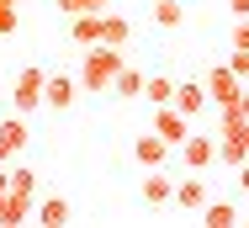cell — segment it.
I'll return each instance as SVG.
<instances>
[{
    "label": "cell",
    "instance_id": "20",
    "mask_svg": "<svg viewBox=\"0 0 249 228\" xmlns=\"http://www.w3.org/2000/svg\"><path fill=\"white\" fill-rule=\"evenodd\" d=\"M180 21H186L180 0H154V27H164V32H170V27H180Z\"/></svg>",
    "mask_w": 249,
    "mask_h": 228
},
{
    "label": "cell",
    "instance_id": "27",
    "mask_svg": "<svg viewBox=\"0 0 249 228\" xmlns=\"http://www.w3.org/2000/svg\"><path fill=\"white\" fill-rule=\"evenodd\" d=\"M228 11H233V21H239V16H249V0H228Z\"/></svg>",
    "mask_w": 249,
    "mask_h": 228
},
{
    "label": "cell",
    "instance_id": "25",
    "mask_svg": "<svg viewBox=\"0 0 249 228\" xmlns=\"http://www.w3.org/2000/svg\"><path fill=\"white\" fill-rule=\"evenodd\" d=\"M228 106H233V112H239V117H249V80H244V85H239V95H233V101H228Z\"/></svg>",
    "mask_w": 249,
    "mask_h": 228
},
{
    "label": "cell",
    "instance_id": "17",
    "mask_svg": "<svg viewBox=\"0 0 249 228\" xmlns=\"http://www.w3.org/2000/svg\"><path fill=\"white\" fill-rule=\"evenodd\" d=\"M5 191H11V196H27V202H37V175L16 165V170H5Z\"/></svg>",
    "mask_w": 249,
    "mask_h": 228
},
{
    "label": "cell",
    "instance_id": "6",
    "mask_svg": "<svg viewBox=\"0 0 249 228\" xmlns=\"http://www.w3.org/2000/svg\"><path fill=\"white\" fill-rule=\"evenodd\" d=\"M207 196H212V191H207V181H201V170L191 175V181H175V191H170V202H175L180 212H191V218L201 212V202H207Z\"/></svg>",
    "mask_w": 249,
    "mask_h": 228
},
{
    "label": "cell",
    "instance_id": "5",
    "mask_svg": "<svg viewBox=\"0 0 249 228\" xmlns=\"http://www.w3.org/2000/svg\"><path fill=\"white\" fill-rule=\"evenodd\" d=\"M154 133H159L164 143H170V149H175L180 138L191 133V117H186V112H175V106L164 101V106H154Z\"/></svg>",
    "mask_w": 249,
    "mask_h": 228
},
{
    "label": "cell",
    "instance_id": "8",
    "mask_svg": "<svg viewBox=\"0 0 249 228\" xmlns=\"http://www.w3.org/2000/svg\"><path fill=\"white\" fill-rule=\"evenodd\" d=\"M170 106H175V112H186V117L196 122L201 112H207V91H201V80H180L175 95H170Z\"/></svg>",
    "mask_w": 249,
    "mask_h": 228
},
{
    "label": "cell",
    "instance_id": "13",
    "mask_svg": "<svg viewBox=\"0 0 249 228\" xmlns=\"http://www.w3.org/2000/svg\"><path fill=\"white\" fill-rule=\"evenodd\" d=\"M196 218H201L207 228H233V223H239V202H217V196H207Z\"/></svg>",
    "mask_w": 249,
    "mask_h": 228
},
{
    "label": "cell",
    "instance_id": "24",
    "mask_svg": "<svg viewBox=\"0 0 249 228\" xmlns=\"http://www.w3.org/2000/svg\"><path fill=\"white\" fill-rule=\"evenodd\" d=\"M233 48H249V16L233 21Z\"/></svg>",
    "mask_w": 249,
    "mask_h": 228
},
{
    "label": "cell",
    "instance_id": "28",
    "mask_svg": "<svg viewBox=\"0 0 249 228\" xmlns=\"http://www.w3.org/2000/svg\"><path fill=\"white\" fill-rule=\"evenodd\" d=\"M0 191H5V159H0Z\"/></svg>",
    "mask_w": 249,
    "mask_h": 228
},
{
    "label": "cell",
    "instance_id": "15",
    "mask_svg": "<svg viewBox=\"0 0 249 228\" xmlns=\"http://www.w3.org/2000/svg\"><path fill=\"white\" fill-rule=\"evenodd\" d=\"M127 38H133L127 16H117V11H101V43H106V48H127Z\"/></svg>",
    "mask_w": 249,
    "mask_h": 228
},
{
    "label": "cell",
    "instance_id": "14",
    "mask_svg": "<svg viewBox=\"0 0 249 228\" xmlns=\"http://www.w3.org/2000/svg\"><path fill=\"white\" fill-rule=\"evenodd\" d=\"M69 38H74L80 48L101 43V11H80V16H69Z\"/></svg>",
    "mask_w": 249,
    "mask_h": 228
},
{
    "label": "cell",
    "instance_id": "21",
    "mask_svg": "<svg viewBox=\"0 0 249 228\" xmlns=\"http://www.w3.org/2000/svg\"><path fill=\"white\" fill-rule=\"evenodd\" d=\"M53 5H58L64 16H80V11H106L111 0H53Z\"/></svg>",
    "mask_w": 249,
    "mask_h": 228
},
{
    "label": "cell",
    "instance_id": "2",
    "mask_svg": "<svg viewBox=\"0 0 249 228\" xmlns=\"http://www.w3.org/2000/svg\"><path fill=\"white\" fill-rule=\"evenodd\" d=\"M43 75H48V69H37V64H27V69L16 75V85H11V112H16V117L43 112Z\"/></svg>",
    "mask_w": 249,
    "mask_h": 228
},
{
    "label": "cell",
    "instance_id": "19",
    "mask_svg": "<svg viewBox=\"0 0 249 228\" xmlns=\"http://www.w3.org/2000/svg\"><path fill=\"white\" fill-rule=\"evenodd\" d=\"M27 212H32L27 196H11V191L0 196V223H5V228H11V223H27Z\"/></svg>",
    "mask_w": 249,
    "mask_h": 228
},
{
    "label": "cell",
    "instance_id": "23",
    "mask_svg": "<svg viewBox=\"0 0 249 228\" xmlns=\"http://www.w3.org/2000/svg\"><path fill=\"white\" fill-rule=\"evenodd\" d=\"M223 64H228V69H233L239 80H249V48H233V53H228Z\"/></svg>",
    "mask_w": 249,
    "mask_h": 228
},
{
    "label": "cell",
    "instance_id": "16",
    "mask_svg": "<svg viewBox=\"0 0 249 228\" xmlns=\"http://www.w3.org/2000/svg\"><path fill=\"white\" fill-rule=\"evenodd\" d=\"M32 212H37V223H48V228H64V223H69V202H64V196H37Z\"/></svg>",
    "mask_w": 249,
    "mask_h": 228
},
{
    "label": "cell",
    "instance_id": "9",
    "mask_svg": "<svg viewBox=\"0 0 249 228\" xmlns=\"http://www.w3.org/2000/svg\"><path fill=\"white\" fill-rule=\"evenodd\" d=\"M170 191H175V181L164 175V165H154L149 175L138 181V196H143V207H164V202H170Z\"/></svg>",
    "mask_w": 249,
    "mask_h": 228
},
{
    "label": "cell",
    "instance_id": "4",
    "mask_svg": "<svg viewBox=\"0 0 249 228\" xmlns=\"http://www.w3.org/2000/svg\"><path fill=\"white\" fill-rule=\"evenodd\" d=\"M80 95V80L74 75H43V106L48 112H69Z\"/></svg>",
    "mask_w": 249,
    "mask_h": 228
},
{
    "label": "cell",
    "instance_id": "30",
    "mask_svg": "<svg viewBox=\"0 0 249 228\" xmlns=\"http://www.w3.org/2000/svg\"><path fill=\"white\" fill-rule=\"evenodd\" d=\"M239 223H249V212H239Z\"/></svg>",
    "mask_w": 249,
    "mask_h": 228
},
{
    "label": "cell",
    "instance_id": "1",
    "mask_svg": "<svg viewBox=\"0 0 249 228\" xmlns=\"http://www.w3.org/2000/svg\"><path fill=\"white\" fill-rule=\"evenodd\" d=\"M122 58H127L122 48L90 43V48H85V64H80V85H85V91H106V85H111V75L122 69Z\"/></svg>",
    "mask_w": 249,
    "mask_h": 228
},
{
    "label": "cell",
    "instance_id": "11",
    "mask_svg": "<svg viewBox=\"0 0 249 228\" xmlns=\"http://www.w3.org/2000/svg\"><path fill=\"white\" fill-rule=\"evenodd\" d=\"M106 91H111V95H122V101H138V95H143V69L122 58V69L111 75V85H106Z\"/></svg>",
    "mask_w": 249,
    "mask_h": 228
},
{
    "label": "cell",
    "instance_id": "26",
    "mask_svg": "<svg viewBox=\"0 0 249 228\" xmlns=\"http://www.w3.org/2000/svg\"><path fill=\"white\" fill-rule=\"evenodd\" d=\"M233 186H239V196H249V159L239 165V170H233Z\"/></svg>",
    "mask_w": 249,
    "mask_h": 228
},
{
    "label": "cell",
    "instance_id": "12",
    "mask_svg": "<svg viewBox=\"0 0 249 228\" xmlns=\"http://www.w3.org/2000/svg\"><path fill=\"white\" fill-rule=\"evenodd\" d=\"M170 154H175V149H170V143H164L159 133H149V138H133V159H138L143 170H154V165H164Z\"/></svg>",
    "mask_w": 249,
    "mask_h": 228
},
{
    "label": "cell",
    "instance_id": "10",
    "mask_svg": "<svg viewBox=\"0 0 249 228\" xmlns=\"http://www.w3.org/2000/svg\"><path fill=\"white\" fill-rule=\"evenodd\" d=\"M27 117H16V112H11V117H5V112H0V149H5V159H16V154H21V149H27Z\"/></svg>",
    "mask_w": 249,
    "mask_h": 228
},
{
    "label": "cell",
    "instance_id": "3",
    "mask_svg": "<svg viewBox=\"0 0 249 228\" xmlns=\"http://www.w3.org/2000/svg\"><path fill=\"white\" fill-rule=\"evenodd\" d=\"M239 85H244V80H239L228 64H212V69H207V80H201V91H207V106H228V101L239 95Z\"/></svg>",
    "mask_w": 249,
    "mask_h": 228
},
{
    "label": "cell",
    "instance_id": "29",
    "mask_svg": "<svg viewBox=\"0 0 249 228\" xmlns=\"http://www.w3.org/2000/svg\"><path fill=\"white\" fill-rule=\"evenodd\" d=\"M244 149H249V122H244Z\"/></svg>",
    "mask_w": 249,
    "mask_h": 228
},
{
    "label": "cell",
    "instance_id": "22",
    "mask_svg": "<svg viewBox=\"0 0 249 228\" xmlns=\"http://www.w3.org/2000/svg\"><path fill=\"white\" fill-rule=\"evenodd\" d=\"M21 27V16H16V0H0V38H11Z\"/></svg>",
    "mask_w": 249,
    "mask_h": 228
},
{
    "label": "cell",
    "instance_id": "31",
    "mask_svg": "<svg viewBox=\"0 0 249 228\" xmlns=\"http://www.w3.org/2000/svg\"><path fill=\"white\" fill-rule=\"evenodd\" d=\"M0 106H5V95H0Z\"/></svg>",
    "mask_w": 249,
    "mask_h": 228
},
{
    "label": "cell",
    "instance_id": "18",
    "mask_svg": "<svg viewBox=\"0 0 249 228\" xmlns=\"http://www.w3.org/2000/svg\"><path fill=\"white\" fill-rule=\"evenodd\" d=\"M170 95H175V80L170 75H143V101L149 106H164Z\"/></svg>",
    "mask_w": 249,
    "mask_h": 228
},
{
    "label": "cell",
    "instance_id": "7",
    "mask_svg": "<svg viewBox=\"0 0 249 228\" xmlns=\"http://www.w3.org/2000/svg\"><path fill=\"white\" fill-rule=\"evenodd\" d=\"M175 154H180V165H186V170H207V165H212V138L186 133L180 143H175Z\"/></svg>",
    "mask_w": 249,
    "mask_h": 228
}]
</instances>
